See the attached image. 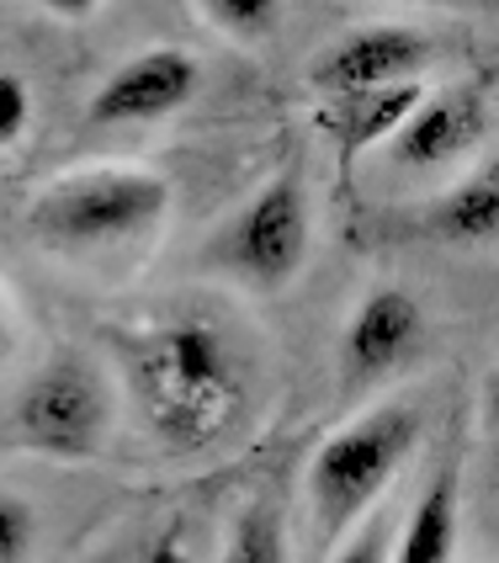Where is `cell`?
<instances>
[{
	"label": "cell",
	"mask_w": 499,
	"mask_h": 563,
	"mask_svg": "<svg viewBox=\"0 0 499 563\" xmlns=\"http://www.w3.org/2000/svg\"><path fill=\"white\" fill-rule=\"evenodd\" d=\"M425 345V309L409 287H373L341 324V383L367 388L393 377Z\"/></svg>",
	"instance_id": "52a82bcc"
},
{
	"label": "cell",
	"mask_w": 499,
	"mask_h": 563,
	"mask_svg": "<svg viewBox=\"0 0 499 563\" xmlns=\"http://www.w3.org/2000/svg\"><path fill=\"white\" fill-rule=\"evenodd\" d=\"M489 107L473 86H452V91H425L420 107L404 118V128L388 139V155L404 170H436L446 159L468 155L484 139Z\"/></svg>",
	"instance_id": "9c48e42d"
},
{
	"label": "cell",
	"mask_w": 499,
	"mask_h": 563,
	"mask_svg": "<svg viewBox=\"0 0 499 563\" xmlns=\"http://www.w3.org/2000/svg\"><path fill=\"white\" fill-rule=\"evenodd\" d=\"M313 251V202L298 176H271L260 191L219 223L208 240V266L250 282L260 292H281L303 277Z\"/></svg>",
	"instance_id": "277c9868"
},
{
	"label": "cell",
	"mask_w": 499,
	"mask_h": 563,
	"mask_svg": "<svg viewBox=\"0 0 499 563\" xmlns=\"http://www.w3.org/2000/svg\"><path fill=\"white\" fill-rule=\"evenodd\" d=\"M16 335H22V309H16V298L5 292V282H0V367L11 362V351H16Z\"/></svg>",
	"instance_id": "d6986e66"
},
{
	"label": "cell",
	"mask_w": 499,
	"mask_h": 563,
	"mask_svg": "<svg viewBox=\"0 0 499 563\" xmlns=\"http://www.w3.org/2000/svg\"><path fill=\"white\" fill-rule=\"evenodd\" d=\"M144 563H191V548H187V532L181 527H165V532L149 542Z\"/></svg>",
	"instance_id": "ac0fdd59"
},
{
	"label": "cell",
	"mask_w": 499,
	"mask_h": 563,
	"mask_svg": "<svg viewBox=\"0 0 499 563\" xmlns=\"http://www.w3.org/2000/svg\"><path fill=\"white\" fill-rule=\"evenodd\" d=\"M219 563H292V553H287V521H281L277 505L271 500L245 505L229 542H223Z\"/></svg>",
	"instance_id": "4fadbf2b"
},
{
	"label": "cell",
	"mask_w": 499,
	"mask_h": 563,
	"mask_svg": "<svg viewBox=\"0 0 499 563\" xmlns=\"http://www.w3.org/2000/svg\"><path fill=\"white\" fill-rule=\"evenodd\" d=\"M420 437H425V415L409 399H388L367 415H351L341 431L319 441L309 478H303L319 548H335L356 521L373 516L388 484L409 463V452L420 446Z\"/></svg>",
	"instance_id": "3957f363"
},
{
	"label": "cell",
	"mask_w": 499,
	"mask_h": 563,
	"mask_svg": "<svg viewBox=\"0 0 499 563\" xmlns=\"http://www.w3.org/2000/svg\"><path fill=\"white\" fill-rule=\"evenodd\" d=\"M425 229L446 245H468V251L489 245V251H499V150H489L463 181H452L441 191L431 202V213H425Z\"/></svg>",
	"instance_id": "7c38bea8"
},
{
	"label": "cell",
	"mask_w": 499,
	"mask_h": 563,
	"mask_svg": "<svg viewBox=\"0 0 499 563\" xmlns=\"http://www.w3.org/2000/svg\"><path fill=\"white\" fill-rule=\"evenodd\" d=\"M457 532H463V473H457V463H446L414 495L388 563H452Z\"/></svg>",
	"instance_id": "8fae6325"
},
{
	"label": "cell",
	"mask_w": 499,
	"mask_h": 563,
	"mask_svg": "<svg viewBox=\"0 0 499 563\" xmlns=\"http://www.w3.org/2000/svg\"><path fill=\"white\" fill-rule=\"evenodd\" d=\"M170 219V181L149 165H80L32 191L27 234L59 255L149 245Z\"/></svg>",
	"instance_id": "7a4b0ae2"
},
{
	"label": "cell",
	"mask_w": 499,
	"mask_h": 563,
	"mask_svg": "<svg viewBox=\"0 0 499 563\" xmlns=\"http://www.w3.org/2000/svg\"><path fill=\"white\" fill-rule=\"evenodd\" d=\"M388 521H356L351 532L330 548V563H388Z\"/></svg>",
	"instance_id": "e0dca14e"
},
{
	"label": "cell",
	"mask_w": 499,
	"mask_h": 563,
	"mask_svg": "<svg viewBox=\"0 0 499 563\" xmlns=\"http://www.w3.org/2000/svg\"><path fill=\"white\" fill-rule=\"evenodd\" d=\"M32 5H43L48 16H64V22H80V16H91L96 5H107V0H32Z\"/></svg>",
	"instance_id": "ffe728a7"
},
{
	"label": "cell",
	"mask_w": 499,
	"mask_h": 563,
	"mask_svg": "<svg viewBox=\"0 0 499 563\" xmlns=\"http://www.w3.org/2000/svg\"><path fill=\"white\" fill-rule=\"evenodd\" d=\"M420 96H425V80H393V86H373V91L324 96L319 128L341 155H367L404 128V118L420 107Z\"/></svg>",
	"instance_id": "30bf717a"
},
{
	"label": "cell",
	"mask_w": 499,
	"mask_h": 563,
	"mask_svg": "<svg viewBox=\"0 0 499 563\" xmlns=\"http://www.w3.org/2000/svg\"><path fill=\"white\" fill-rule=\"evenodd\" d=\"M197 11L234 43H266L281 27L287 0H197Z\"/></svg>",
	"instance_id": "5bb4252c"
},
{
	"label": "cell",
	"mask_w": 499,
	"mask_h": 563,
	"mask_svg": "<svg viewBox=\"0 0 499 563\" xmlns=\"http://www.w3.org/2000/svg\"><path fill=\"white\" fill-rule=\"evenodd\" d=\"M107 431H112V388L96 373L91 356H80V351L48 356L27 377V388L16 394L11 437L37 457L86 463L101 452Z\"/></svg>",
	"instance_id": "5b68a950"
},
{
	"label": "cell",
	"mask_w": 499,
	"mask_h": 563,
	"mask_svg": "<svg viewBox=\"0 0 499 563\" xmlns=\"http://www.w3.org/2000/svg\"><path fill=\"white\" fill-rule=\"evenodd\" d=\"M484 420H489V431L499 437V367L489 373V383H484Z\"/></svg>",
	"instance_id": "44dd1931"
},
{
	"label": "cell",
	"mask_w": 499,
	"mask_h": 563,
	"mask_svg": "<svg viewBox=\"0 0 499 563\" xmlns=\"http://www.w3.org/2000/svg\"><path fill=\"white\" fill-rule=\"evenodd\" d=\"M127 388L165 452H213L250 415V356L213 313H159L127 341Z\"/></svg>",
	"instance_id": "6da1fadb"
},
{
	"label": "cell",
	"mask_w": 499,
	"mask_h": 563,
	"mask_svg": "<svg viewBox=\"0 0 499 563\" xmlns=\"http://www.w3.org/2000/svg\"><path fill=\"white\" fill-rule=\"evenodd\" d=\"M431 37L399 22H367V27L341 32L335 43H324L309 59V86L319 96L345 91H373L393 80H420V69L431 64Z\"/></svg>",
	"instance_id": "ba28073f"
},
{
	"label": "cell",
	"mask_w": 499,
	"mask_h": 563,
	"mask_svg": "<svg viewBox=\"0 0 499 563\" xmlns=\"http://www.w3.org/2000/svg\"><path fill=\"white\" fill-rule=\"evenodd\" d=\"M32 537H37V516L22 495L0 489V563H27Z\"/></svg>",
	"instance_id": "9a60e30c"
},
{
	"label": "cell",
	"mask_w": 499,
	"mask_h": 563,
	"mask_svg": "<svg viewBox=\"0 0 499 563\" xmlns=\"http://www.w3.org/2000/svg\"><path fill=\"white\" fill-rule=\"evenodd\" d=\"M202 86V59L191 48H144L123 59L86 101V118L96 128H138V123H159L170 112H181Z\"/></svg>",
	"instance_id": "8992f818"
},
{
	"label": "cell",
	"mask_w": 499,
	"mask_h": 563,
	"mask_svg": "<svg viewBox=\"0 0 499 563\" xmlns=\"http://www.w3.org/2000/svg\"><path fill=\"white\" fill-rule=\"evenodd\" d=\"M32 123V86L16 69H0V155L27 133Z\"/></svg>",
	"instance_id": "2e32d148"
},
{
	"label": "cell",
	"mask_w": 499,
	"mask_h": 563,
	"mask_svg": "<svg viewBox=\"0 0 499 563\" xmlns=\"http://www.w3.org/2000/svg\"><path fill=\"white\" fill-rule=\"evenodd\" d=\"M414 5H499V0H414Z\"/></svg>",
	"instance_id": "7402d4cb"
}]
</instances>
